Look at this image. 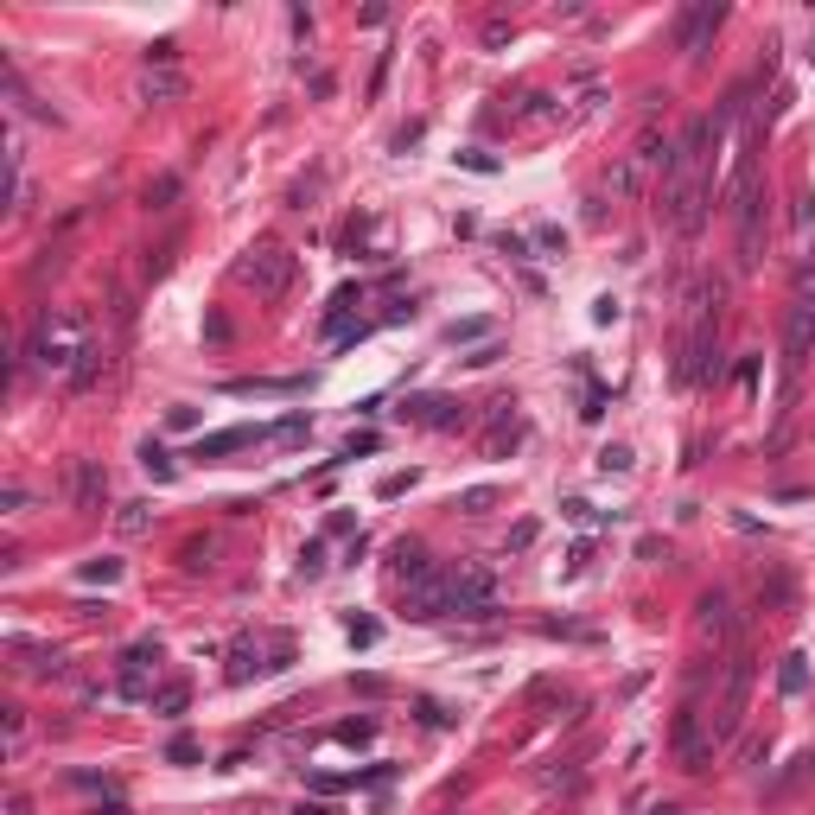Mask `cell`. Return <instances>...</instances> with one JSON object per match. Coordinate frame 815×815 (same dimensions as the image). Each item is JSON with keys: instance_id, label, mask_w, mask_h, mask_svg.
<instances>
[{"instance_id": "3957f363", "label": "cell", "mask_w": 815, "mask_h": 815, "mask_svg": "<svg viewBox=\"0 0 815 815\" xmlns=\"http://www.w3.org/2000/svg\"><path fill=\"white\" fill-rule=\"evenodd\" d=\"M293 274H300V255H293L287 242H249V249L236 255V281L255 287L262 300H281L293 287Z\"/></svg>"}, {"instance_id": "f546056e", "label": "cell", "mask_w": 815, "mask_h": 815, "mask_svg": "<svg viewBox=\"0 0 815 815\" xmlns=\"http://www.w3.org/2000/svg\"><path fill=\"white\" fill-rule=\"evenodd\" d=\"M300 574H306V580H319V574H325V542H306V554H300Z\"/></svg>"}, {"instance_id": "836d02e7", "label": "cell", "mask_w": 815, "mask_h": 815, "mask_svg": "<svg viewBox=\"0 0 815 815\" xmlns=\"http://www.w3.org/2000/svg\"><path fill=\"white\" fill-rule=\"evenodd\" d=\"M408 484H414V472H389V478H383V497H402Z\"/></svg>"}, {"instance_id": "4316f807", "label": "cell", "mask_w": 815, "mask_h": 815, "mask_svg": "<svg viewBox=\"0 0 815 815\" xmlns=\"http://www.w3.org/2000/svg\"><path fill=\"white\" fill-rule=\"evenodd\" d=\"M370 733H376V720H344L332 739H338V745H370Z\"/></svg>"}, {"instance_id": "cb8c5ba5", "label": "cell", "mask_w": 815, "mask_h": 815, "mask_svg": "<svg viewBox=\"0 0 815 815\" xmlns=\"http://www.w3.org/2000/svg\"><path fill=\"white\" fill-rule=\"evenodd\" d=\"M497 497H504L497 484H472V491H459V510L465 516H484V510H497Z\"/></svg>"}, {"instance_id": "1f68e13d", "label": "cell", "mask_w": 815, "mask_h": 815, "mask_svg": "<svg viewBox=\"0 0 815 815\" xmlns=\"http://www.w3.org/2000/svg\"><path fill=\"white\" fill-rule=\"evenodd\" d=\"M306 433H312V427H306V414H287V421L274 427V440H306Z\"/></svg>"}, {"instance_id": "6da1fadb", "label": "cell", "mask_w": 815, "mask_h": 815, "mask_svg": "<svg viewBox=\"0 0 815 815\" xmlns=\"http://www.w3.org/2000/svg\"><path fill=\"white\" fill-rule=\"evenodd\" d=\"M714 153H720V115H695L675 141V166L663 179V217L675 236H695L714 204Z\"/></svg>"}, {"instance_id": "4fadbf2b", "label": "cell", "mask_w": 815, "mask_h": 815, "mask_svg": "<svg viewBox=\"0 0 815 815\" xmlns=\"http://www.w3.org/2000/svg\"><path fill=\"white\" fill-rule=\"evenodd\" d=\"M102 497H109V472H102L96 459H77L71 465V504L77 510H102Z\"/></svg>"}, {"instance_id": "d6986e66", "label": "cell", "mask_w": 815, "mask_h": 815, "mask_svg": "<svg viewBox=\"0 0 815 815\" xmlns=\"http://www.w3.org/2000/svg\"><path fill=\"white\" fill-rule=\"evenodd\" d=\"M262 669H274V663H262V644H236V656H230V682H255Z\"/></svg>"}, {"instance_id": "44dd1931", "label": "cell", "mask_w": 815, "mask_h": 815, "mask_svg": "<svg viewBox=\"0 0 815 815\" xmlns=\"http://www.w3.org/2000/svg\"><path fill=\"white\" fill-rule=\"evenodd\" d=\"M185 701H192V688H185V682L153 688V714H166V720H179V714H185Z\"/></svg>"}, {"instance_id": "e575fe53", "label": "cell", "mask_w": 815, "mask_h": 815, "mask_svg": "<svg viewBox=\"0 0 815 815\" xmlns=\"http://www.w3.org/2000/svg\"><path fill=\"white\" fill-rule=\"evenodd\" d=\"M300 815H332V809H325V803H306V809H300Z\"/></svg>"}, {"instance_id": "83f0119b", "label": "cell", "mask_w": 815, "mask_h": 815, "mask_svg": "<svg viewBox=\"0 0 815 815\" xmlns=\"http://www.w3.org/2000/svg\"><path fill=\"white\" fill-rule=\"evenodd\" d=\"M599 472H605V478H612V472L624 478V472H631V446H605V453H599Z\"/></svg>"}, {"instance_id": "7402d4cb", "label": "cell", "mask_w": 815, "mask_h": 815, "mask_svg": "<svg viewBox=\"0 0 815 815\" xmlns=\"http://www.w3.org/2000/svg\"><path fill=\"white\" fill-rule=\"evenodd\" d=\"M777 688H784V695H803V688H809V656H803V650L784 656V669H777Z\"/></svg>"}, {"instance_id": "8fae6325", "label": "cell", "mask_w": 815, "mask_h": 815, "mask_svg": "<svg viewBox=\"0 0 815 815\" xmlns=\"http://www.w3.org/2000/svg\"><path fill=\"white\" fill-rule=\"evenodd\" d=\"M695 624H701V637H707V644H733V637H739L733 599H726L720 586H714V593H701V605H695Z\"/></svg>"}, {"instance_id": "e0dca14e", "label": "cell", "mask_w": 815, "mask_h": 815, "mask_svg": "<svg viewBox=\"0 0 815 815\" xmlns=\"http://www.w3.org/2000/svg\"><path fill=\"white\" fill-rule=\"evenodd\" d=\"M179 96H185L179 71H147L141 77V102H153V109H166V102H179Z\"/></svg>"}, {"instance_id": "f1b7e54d", "label": "cell", "mask_w": 815, "mask_h": 815, "mask_svg": "<svg viewBox=\"0 0 815 815\" xmlns=\"http://www.w3.org/2000/svg\"><path fill=\"white\" fill-rule=\"evenodd\" d=\"M172 198H179V179H153V185H147V204H153V211H166Z\"/></svg>"}, {"instance_id": "d4e9b609", "label": "cell", "mask_w": 815, "mask_h": 815, "mask_svg": "<svg viewBox=\"0 0 815 815\" xmlns=\"http://www.w3.org/2000/svg\"><path fill=\"white\" fill-rule=\"evenodd\" d=\"M83 580H90V586H115L121 580V561H115V554H96V561H83Z\"/></svg>"}, {"instance_id": "603a6c76", "label": "cell", "mask_w": 815, "mask_h": 815, "mask_svg": "<svg viewBox=\"0 0 815 815\" xmlns=\"http://www.w3.org/2000/svg\"><path fill=\"white\" fill-rule=\"evenodd\" d=\"M115 529H121V535H147V529H153V504H121V510H115Z\"/></svg>"}, {"instance_id": "ac0fdd59", "label": "cell", "mask_w": 815, "mask_h": 815, "mask_svg": "<svg viewBox=\"0 0 815 815\" xmlns=\"http://www.w3.org/2000/svg\"><path fill=\"white\" fill-rule=\"evenodd\" d=\"M389 567H395V580H421V574H433V561H427V548L421 542H395V554H389Z\"/></svg>"}, {"instance_id": "9a60e30c", "label": "cell", "mask_w": 815, "mask_h": 815, "mask_svg": "<svg viewBox=\"0 0 815 815\" xmlns=\"http://www.w3.org/2000/svg\"><path fill=\"white\" fill-rule=\"evenodd\" d=\"M7 656H20L32 675H58L64 669V650L58 644H32V637H7Z\"/></svg>"}, {"instance_id": "30bf717a", "label": "cell", "mask_w": 815, "mask_h": 815, "mask_svg": "<svg viewBox=\"0 0 815 815\" xmlns=\"http://www.w3.org/2000/svg\"><path fill=\"white\" fill-rule=\"evenodd\" d=\"M446 605H453V574H421V580H408V618L414 624H427V618H446Z\"/></svg>"}, {"instance_id": "d590c367", "label": "cell", "mask_w": 815, "mask_h": 815, "mask_svg": "<svg viewBox=\"0 0 815 815\" xmlns=\"http://www.w3.org/2000/svg\"><path fill=\"white\" fill-rule=\"evenodd\" d=\"M650 815H682V809H675V803H663V809H650Z\"/></svg>"}, {"instance_id": "8992f818", "label": "cell", "mask_w": 815, "mask_h": 815, "mask_svg": "<svg viewBox=\"0 0 815 815\" xmlns=\"http://www.w3.org/2000/svg\"><path fill=\"white\" fill-rule=\"evenodd\" d=\"M809 357H815V293H796L790 312H784V370H790V383L809 370Z\"/></svg>"}, {"instance_id": "d6a6232c", "label": "cell", "mask_w": 815, "mask_h": 815, "mask_svg": "<svg viewBox=\"0 0 815 815\" xmlns=\"http://www.w3.org/2000/svg\"><path fill=\"white\" fill-rule=\"evenodd\" d=\"M357 453H376V433H351L344 440V459H357Z\"/></svg>"}, {"instance_id": "5bb4252c", "label": "cell", "mask_w": 815, "mask_h": 815, "mask_svg": "<svg viewBox=\"0 0 815 815\" xmlns=\"http://www.w3.org/2000/svg\"><path fill=\"white\" fill-rule=\"evenodd\" d=\"M255 440H262V427H223V433H204L192 459H230V453H242V446H255Z\"/></svg>"}, {"instance_id": "277c9868", "label": "cell", "mask_w": 815, "mask_h": 815, "mask_svg": "<svg viewBox=\"0 0 815 815\" xmlns=\"http://www.w3.org/2000/svg\"><path fill=\"white\" fill-rule=\"evenodd\" d=\"M745 695H752V656L733 650L726 656V669H720V707H714V739H733L739 726H745Z\"/></svg>"}, {"instance_id": "9c48e42d", "label": "cell", "mask_w": 815, "mask_h": 815, "mask_svg": "<svg viewBox=\"0 0 815 815\" xmlns=\"http://www.w3.org/2000/svg\"><path fill=\"white\" fill-rule=\"evenodd\" d=\"M153 675H160V644L141 637V644H128V656H121V695L153 701Z\"/></svg>"}, {"instance_id": "7a4b0ae2", "label": "cell", "mask_w": 815, "mask_h": 815, "mask_svg": "<svg viewBox=\"0 0 815 815\" xmlns=\"http://www.w3.org/2000/svg\"><path fill=\"white\" fill-rule=\"evenodd\" d=\"M90 319H83V312H45L39 325H32V338H26V357L39 363L45 376H64V383H71L77 376V363L90 357Z\"/></svg>"}, {"instance_id": "4dcf8cb0", "label": "cell", "mask_w": 815, "mask_h": 815, "mask_svg": "<svg viewBox=\"0 0 815 815\" xmlns=\"http://www.w3.org/2000/svg\"><path fill=\"white\" fill-rule=\"evenodd\" d=\"M166 758H172V765H192V758H198V739H192V733H179V739L166 745Z\"/></svg>"}, {"instance_id": "5b68a950", "label": "cell", "mask_w": 815, "mask_h": 815, "mask_svg": "<svg viewBox=\"0 0 815 815\" xmlns=\"http://www.w3.org/2000/svg\"><path fill=\"white\" fill-rule=\"evenodd\" d=\"M669 739H675V758H682V771H695V777L714 771V745H720V739H714V726H707V714H701L695 701L675 714V733H669Z\"/></svg>"}, {"instance_id": "7c38bea8", "label": "cell", "mask_w": 815, "mask_h": 815, "mask_svg": "<svg viewBox=\"0 0 815 815\" xmlns=\"http://www.w3.org/2000/svg\"><path fill=\"white\" fill-rule=\"evenodd\" d=\"M402 421H421V427H465V402H453V395H414V402H402Z\"/></svg>"}, {"instance_id": "2e32d148", "label": "cell", "mask_w": 815, "mask_h": 815, "mask_svg": "<svg viewBox=\"0 0 815 815\" xmlns=\"http://www.w3.org/2000/svg\"><path fill=\"white\" fill-rule=\"evenodd\" d=\"M516 440H523V421L510 414V402H497V421H491V433H484V453L504 459V453H516Z\"/></svg>"}, {"instance_id": "8d00e7d4", "label": "cell", "mask_w": 815, "mask_h": 815, "mask_svg": "<svg viewBox=\"0 0 815 815\" xmlns=\"http://www.w3.org/2000/svg\"><path fill=\"white\" fill-rule=\"evenodd\" d=\"M96 815H128V809H96Z\"/></svg>"}, {"instance_id": "ffe728a7", "label": "cell", "mask_w": 815, "mask_h": 815, "mask_svg": "<svg viewBox=\"0 0 815 815\" xmlns=\"http://www.w3.org/2000/svg\"><path fill=\"white\" fill-rule=\"evenodd\" d=\"M141 472L153 478V484H172V478H179V465H172V453H166V446H141Z\"/></svg>"}, {"instance_id": "484cf974", "label": "cell", "mask_w": 815, "mask_h": 815, "mask_svg": "<svg viewBox=\"0 0 815 815\" xmlns=\"http://www.w3.org/2000/svg\"><path fill=\"white\" fill-rule=\"evenodd\" d=\"M211 554H217V542H185V554H179V561L192 567V574H204V567H217Z\"/></svg>"}, {"instance_id": "ba28073f", "label": "cell", "mask_w": 815, "mask_h": 815, "mask_svg": "<svg viewBox=\"0 0 815 815\" xmlns=\"http://www.w3.org/2000/svg\"><path fill=\"white\" fill-rule=\"evenodd\" d=\"M720 20H726L720 0H695V7H682V20H675V51H682V58H701L707 39L720 32Z\"/></svg>"}, {"instance_id": "52a82bcc", "label": "cell", "mask_w": 815, "mask_h": 815, "mask_svg": "<svg viewBox=\"0 0 815 815\" xmlns=\"http://www.w3.org/2000/svg\"><path fill=\"white\" fill-rule=\"evenodd\" d=\"M446 612H459V618H491V612H497V580H491V567L459 561V567H453V605H446Z\"/></svg>"}]
</instances>
